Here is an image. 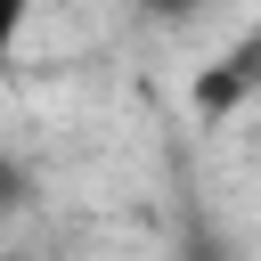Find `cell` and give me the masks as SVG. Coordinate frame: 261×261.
<instances>
[{
	"instance_id": "6da1fadb",
	"label": "cell",
	"mask_w": 261,
	"mask_h": 261,
	"mask_svg": "<svg viewBox=\"0 0 261 261\" xmlns=\"http://www.w3.org/2000/svg\"><path fill=\"white\" fill-rule=\"evenodd\" d=\"M139 8H147V16H163V24H171V16H196V0H139Z\"/></svg>"
},
{
	"instance_id": "7a4b0ae2",
	"label": "cell",
	"mask_w": 261,
	"mask_h": 261,
	"mask_svg": "<svg viewBox=\"0 0 261 261\" xmlns=\"http://www.w3.org/2000/svg\"><path fill=\"white\" fill-rule=\"evenodd\" d=\"M33 8H41V0H8V24H24V16H33Z\"/></svg>"
}]
</instances>
